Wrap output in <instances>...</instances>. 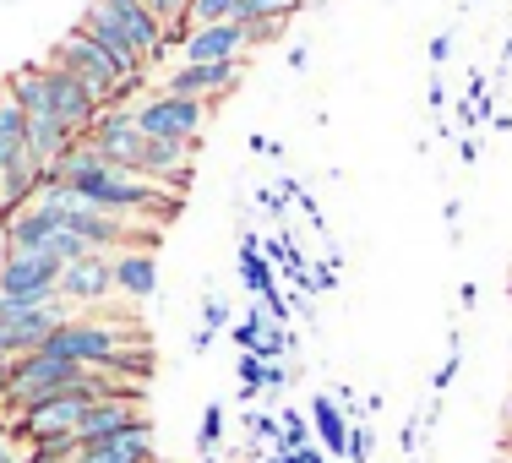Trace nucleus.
<instances>
[{
    "label": "nucleus",
    "mask_w": 512,
    "mask_h": 463,
    "mask_svg": "<svg viewBox=\"0 0 512 463\" xmlns=\"http://www.w3.org/2000/svg\"><path fill=\"white\" fill-rule=\"evenodd\" d=\"M93 371H82V365H66V360H50V355H22L6 365V376H0V404L11 409V420L17 414H28L33 404H44V398L66 393V387H82Z\"/></svg>",
    "instance_id": "nucleus-1"
},
{
    "label": "nucleus",
    "mask_w": 512,
    "mask_h": 463,
    "mask_svg": "<svg viewBox=\"0 0 512 463\" xmlns=\"http://www.w3.org/2000/svg\"><path fill=\"white\" fill-rule=\"evenodd\" d=\"M120 349H126V333H120V327L99 322V316H71L66 327H55V333L39 344V355L82 365V371H104Z\"/></svg>",
    "instance_id": "nucleus-2"
},
{
    "label": "nucleus",
    "mask_w": 512,
    "mask_h": 463,
    "mask_svg": "<svg viewBox=\"0 0 512 463\" xmlns=\"http://www.w3.org/2000/svg\"><path fill=\"white\" fill-rule=\"evenodd\" d=\"M71 322V306L66 300H6L0 295V360H22V355H39V344L55 333V327Z\"/></svg>",
    "instance_id": "nucleus-3"
},
{
    "label": "nucleus",
    "mask_w": 512,
    "mask_h": 463,
    "mask_svg": "<svg viewBox=\"0 0 512 463\" xmlns=\"http://www.w3.org/2000/svg\"><path fill=\"white\" fill-rule=\"evenodd\" d=\"M131 115H137V131L153 142H202V126H207V104L169 99V93H153V99L137 104Z\"/></svg>",
    "instance_id": "nucleus-4"
},
{
    "label": "nucleus",
    "mask_w": 512,
    "mask_h": 463,
    "mask_svg": "<svg viewBox=\"0 0 512 463\" xmlns=\"http://www.w3.org/2000/svg\"><path fill=\"white\" fill-rule=\"evenodd\" d=\"M60 267L66 262H55L50 251H6V257H0V295L44 306V300H55Z\"/></svg>",
    "instance_id": "nucleus-5"
},
{
    "label": "nucleus",
    "mask_w": 512,
    "mask_h": 463,
    "mask_svg": "<svg viewBox=\"0 0 512 463\" xmlns=\"http://www.w3.org/2000/svg\"><path fill=\"white\" fill-rule=\"evenodd\" d=\"M50 60H55V66H66L71 77H77L82 88H88V93H93V99H99L104 109L115 104V93H120V77H115V66H109V60L99 55V44H93L82 28H71L66 39H60L55 50H50Z\"/></svg>",
    "instance_id": "nucleus-6"
},
{
    "label": "nucleus",
    "mask_w": 512,
    "mask_h": 463,
    "mask_svg": "<svg viewBox=\"0 0 512 463\" xmlns=\"http://www.w3.org/2000/svg\"><path fill=\"white\" fill-rule=\"evenodd\" d=\"M82 142H88L109 169H131V175L142 169V148H148V137L137 131V115H131V109H104Z\"/></svg>",
    "instance_id": "nucleus-7"
},
{
    "label": "nucleus",
    "mask_w": 512,
    "mask_h": 463,
    "mask_svg": "<svg viewBox=\"0 0 512 463\" xmlns=\"http://www.w3.org/2000/svg\"><path fill=\"white\" fill-rule=\"evenodd\" d=\"M39 66H44V88H50V115H55L66 131L88 137V131H93V120L104 115V104L93 99V93L82 88V82L71 77L66 66H55V60H39Z\"/></svg>",
    "instance_id": "nucleus-8"
},
{
    "label": "nucleus",
    "mask_w": 512,
    "mask_h": 463,
    "mask_svg": "<svg viewBox=\"0 0 512 463\" xmlns=\"http://www.w3.org/2000/svg\"><path fill=\"white\" fill-rule=\"evenodd\" d=\"M55 235H66V213H55V207L39 202V197H33L28 207H17L11 218H0L6 251H50Z\"/></svg>",
    "instance_id": "nucleus-9"
},
{
    "label": "nucleus",
    "mask_w": 512,
    "mask_h": 463,
    "mask_svg": "<svg viewBox=\"0 0 512 463\" xmlns=\"http://www.w3.org/2000/svg\"><path fill=\"white\" fill-rule=\"evenodd\" d=\"M55 295L66 300V306H99L104 295H115V257L93 251V257H82V262H66Z\"/></svg>",
    "instance_id": "nucleus-10"
},
{
    "label": "nucleus",
    "mask_w": 512,
    "mask_h": 463,
    "mask_svg": "<svg viewBox=\"0 0 512 463\" xmlns=\"http://www.w3.org/2000/svg\"><path fill=\"white\" fill-rule=\"evenodd\" d=\"M93 6H99L104 17L115 22V28L126 33L131 44H137V50H142V60H148V66H158V60L169 55V44H164V22H158L153 11L142 6V0H93Z\"/></svg>",
    "instance_id": "nucleus-11"
},
{
    "label": "nucleus",
    "mask_w": 512,
    "mask_h": 463,
    "mask_svg": "<svg viewBox=\"0 0 512 463\" xmlns=\"http://www.w3.org/2000/svg\"><path fill=\"white\" fill-rule=\"evenodd\" d=\"M77 28L88 33L93 44H99V55L109 60V66H115V77H120V82H137V77H148V60H142V50H137V44H131L120 28H115V22L104 17L99 6H88V11H82V22H77Z\"/></svg>",
    "instance_id": "nucleus-12"
},
{
    "label": "nucleus",
    "mask_w": 512,
    "mask_h": 463,
    "mask_svg": "<svg viewBox=\"0 0 512 463\" xmlns=\"http://www.w3.org/2000/svg\"><path fill=\"white\" fill-rule=\"evenodd\" d=\"M229 88H240V60H218V66H180V71H169V82H164V93L169 99H224Z\"/></svg>",
    "instance_id": "nucleus-13"
},
{
    "label": "nucleus",
    "mask_w": 512,
    "mask_h": 463,
    "mask_svg": "<svg viewBox=\"0 0 512 463\" xmlns=\"http://www.w3.org/2000/svg\"><path fill=\"white\" fill-rule=\"evenodd\" d=\"M137 425H148V414H142L137 398H99V404H88V414H82V425H77V447L126 436V431H137Z\"/></svg>",
    "instance_id": "nucleus-14"
},
{
    "label": "nucleus",
    "mask_w": 512,
    "mask_h": 463,
    "mask_svg": "<svg viewBox=\"0 0 512 463\" xmlns=\"http://www.w3.org/2000/svg\"><path fill=\"white\" fill-rule=\"evenodd\" d=\"M246 55V28L240 22H218V28H191V39L180 44V66H218V60Z\"/></svg>",
    "instance_id": "nucleus-15"
},
{
    "label": "nucleus",
    "mask_w": 512,
    "mask_h": 463,
    "mask_svg": "<svg viewBox=\"0 0 512 463\" xmlns=\"http://www.w3.org/2000/svg\"><path fill=\"white\" fill-rule=\"evenodd\" d=\"M240 284H246L251 295H262V311L273 316V322H284V316H289L284 289H278V273H273V262L262 257V240H256V235H240Z\"/></svg>",
    "instance_id": "nucleus-16"
},
{
    "label": "nucleus",
    "mask_w": 512,
    "mask_h": 463,
    "mask_svg": "<svg viewBox=\"0 0 512 463\" xmlns=\"http://www.w3.org/2000/svg\"><path fill=\"white\" fill-rule=\"evenodd\" d=\"M77 463H158V453H153V420L137 425V431H126V436H109V442L82 447Z\"/></svg>",
    "instance_id": "nucleus-17"
},
{
    "label": "nucleus",
    "mask_w": 512,
    "mask_h": 463,
    "mask_svg": "<svg viewBox=\"0 0 512 463\" xmlns=\"http://www.w3.org/2000/svg\"><path fill=\"white\" fill-rule=\"evenodd\" d=\"M77 142L82 137H77V131H66L55 115H28V148H33V158H39V169H60Z\"/></svg>",
    "instance_id": "nucleus-18"
},
{
    "label": "nucleus",
    "mask_w": 512,
    "mask_h": 463,
    "mask_svg": "<svg viewBox=\"0 0 512 463\" xmlns=\"http://www.w3.org/2000/svg\"><path fill=\"white\" fill-rule=\"evenodd\" d=\"M115 289L131 300H148L158 289V251H120L115 257Z\"/></svg>",
    "instance_id": "nucleus-19"
},
{
    "label": "nucleus",
    "mask_w": 512,
    "mask_h": 463,
    "mask_svg": "<svg viewBox=\"0 0 512 463\" xmlns=\"http://www.w3.org/2000/svg\"><path fill=\"white\" fill-rule=\"evenodd\" d=\"M0 88L11 93V104L22 109V115H50V88H44V66L33 60V66H17Z\"/></svg>",
    "instance_id": "nucleus-20"
},
{
    "label": "nucleus",
    "mask_w": 512,
    "mask_h": 463,
    "mask_svg": "<svg viewBox=\"0 0 512 463\" xmlns=\"http://www.w3.org/2000/svg\"><path fill=\"white\" fill-rule=\"evenodd\" d=\"M28 115H22L17 104H11V93L0 88V169L17 164V158H28Z\"/></svg>",
    "instance_id": "nucleus-21"
},
{
    "label": "nucleus",
    "mask_w": 512,
    "mask_h": 463,
    "mask_svg": "<svg viewBox=\"0 0 512 463\" xmlns=\"http://www.w3.org/2000/svg\"><path fill=\"white\" fill-rule=\"evenodd\" d=\"M311 431L322 436V447H327L333 458L349 453V420H344V409H338V398L322 393V398L311 404Z\"/></svg>",
    "instance_id": "nucleus-22"
},
{
    "label": "nucleus",
    "mask_w": 512,
    "mask_h": 463,
    "mask_svg": "<svg viewBox=\"0 0 512 463\" xmlns=\"http://www.w3.org/2000/svg\"><path fill=\"white\" fill-rule=\"evenodd\" d=\"M262 387H284V365H262L256 355H240V398L256 404Z\"/></svg>",
    "instance_id": "nucleus-23"
},
{
    "label": "nucleus",
    "mask_w": 512,
    "mask_h": 463,
    "mask_svg": "<svg viewBox=\"0 0 512 463\" xmlns=\"http://www.w3.org/2000/svg\"><path fill=\"white\" fill-rule=\"evenodd\" d=\"M311 447V420H300V409L278 414V453H306Z\"/></svg>",
    "instance_id": "nucleus-24"
},
{
    "label": "nucleus",
    "mask_w": 512,
    "mask_h": 463,
    "mask_svg": "<svg viewBox=\"0 0 512 463\" xmlns=\"http://www.w3.org/2000/svg\"><path fill=\"white\" fill-rule=\"evenodd\" d=\"M300 11V0H240V11H235V22H267V17H278V22H289Z\"/></svg>",
    "instance_id": "nucleus-25"
},
{
    "label": "nucleus",
    "mask_w": 512,
    "mask_h": 463,
    "mask_svg": "<svg viewBox=\"0 0 512 463\" xmlns=\"http://www.w3.org/2000/svg\"><path fill=\"white\" fill-rule=\"evenodd\" d=\"M240 0H197L191 6V28H218V22H235Z\"/></svg>",
    "instance_id": "nucleus-26"
},
{
    "label": "nucleus",
    "mask_w": 512,
    "mask_h": 463,
    "mask_svg": "<svg viewBox=\"0 0 512 463\" xmlns=\"http://www.w3.org/2000/svg\"><path fill=\"white\" fill-rule=\"evenodd\" d=\"M284 355H289V327L273 322V327L262 333V344H256V360H262V365H278Z\"/></svg>",
    "instance_id": "nucleus-27"
},
{
    "label": "nucleus",
    "mask_w": 512,
    "mask_h": 463,
    "mask_svg": "<svg viewBox=\"0 0 512 463\" xmlns=\"http://www.w3.org/2000/svg\"><path fill=\"white\" fill-rule=\"evenodd\" d=\"M218 442H224V409H218V404H207V409H202V431H197V447H202L207 458H213V453H218Z\"/></svg>",
    "instance_id": "nucleus-28"
},
{
    "label": "nucleus",
    "mask_w": 512,
    "mask_h": 463,
    "mask_svg": "<svg viewBox=\"0 0 512 463\" xmlns=\"http://www.w3.org/2000/svg\"><path fill=\"white\" fill-rule=\"evenodd\" d=\"M142 6H148L164 28H175V22H191V6H197V0H142Z\"/></svg>",
    "instance_id": "nucleus-29"
},
{
    "label": "nucleus",
    "mask_w": 512,
    "mask_h": 463,
    "mask_svg": "<svg viewBox=\"0 0 512 463\" xmlns=\"http://www.w3.org/2000/svg\"><path fill=\"white\" fill-rule=\"evenodd\" d=\"M240 28H246V50H251V44L278 39V33H284V22H278V17H267V22H240Z\"/></svg>",
    "instance_id": "nucleus-30"
},
{
    "label": "nucleus",
    "mask_w": 512,
    "mask_h": 463,
    "mask_svg": "<svg viewBox=\"0 0 512 463\" xmlns=\"http://www.w3.org/2000/svg\"><path fill=\"white\" fill-rule=\"evenodd\" d=\"M202 327H207V333L229 327V306H224V300H207V306H202Z\"/></svg>",
    "instance_id": "nucleus-31"
},
{
    "label": "nucleus",
    "mask_w": 512,
    "mask_h": 463,
    "mask_svg": "<svg viewBox=\"0 0 512 463\" xmlns=\"http://www.w3.org/2000/svg\"><path fill=\"white\" fill-rule=\"evenodd\" d=\"M365 458H371V431L355 425V431H349V463H365Z\"/></svg>",
    "instance_id": "nucleus-32"
},
{
    "label": "nucleus",
    "mask_w": 512,
    "mask_h": 463,
    "mask_svg": "<svg viewBox=\"0 0 512 463\" xmlns=\"http://www.w3.org/2000/svg\"><path fill=\"white\" fill-rule=\"evenodd\" d=\"M458 338H453V355H447V365H442V371H436V393H447V387H453V376H458Z\"/></svg>",
    "instance_id": "nucleus-33"
},
{
    "label": "nucleus",
    "mask_w": 512,
    "mask_h": 463,
    "mask_svg": "<svg viewBox=\"0 0 512 463\" xmlns=\"http://www.w3.org/2000/svg\"><path fill=\"white\" fill-rule=\"evenodd\" d=\"M311 284H316V289H333V284H338V257H327L322 267H316V273H311Z\"/></svg>",
    "instance_id": "nucleus-34"
},
{
    "label": "nucleus",
    "mask_w": 512,
    "mask_h": 463,
    "mask_svg": "<svg viewBox=\"0 0 512 463\" xmlns=\"http://www.w3.org/2000/svg\"><path fill=\"white\" fill-rule=\"evenodd\" d=\"M251 436H273L278 442V414H251Z\"/></svg>",
    "instance_id": "nucleus-35"
},
{
    "label": "nucleus",
    "mask_w": 512,
    "mask_h": 463,
    "mask_svg": "<svg viewBox=\"0 0 512 463\" xmlns=\"http://www.w3.org/2000/svg\"><path fill=\"white\" fill-rule=\"evenodd\" d=\"M447 55H453V39H447V33H442V39H431V66H442Z\"/></svg>",
    "instance_id": "nucleus-36"
},
{
    "label": "nucleus",
    "mask_w": 512,
    "mask_h": 463,
    "mask_svg": "<svg viewBox=\"0 0 512 463\" xmlns=\"http://www.w3.org/2000/svg\"><path fill=\"white\" fill-rule=\"evenodd\" d=\"M289 66H295V71H306V66H311V55H306V44H295V50H289Z\"/></svg>",
    "instance_id": "nucleus-37"
},
{
    "label": "nucleus",
    "mask_w": 512,
    "mask_h": 463,
    "mask_svg": "<svg viewBox=\"0 0 512 463\" xmlns=\"http://www.w3.org/2000/svg\"><path fill=\"white\" fill-rule=\"evenodd\" d=\"M458 153H463V158H469V164H474V158H480V137H463V142H458Z\"/></svg>",
    "instance_id": "nucleus-38"
},
{
    "label": "nucleus",
    "mask_w": 512,
    "mask_h": 463,
    "mask_svg": "<svg viewBox=\"0 0 512 463\" xmlns=\"http://www.w3.org/2000/svg\"><path fill=\"white\" fill-rule=\"evenodd\" d=\"M0 463H17V458H11V436H6V425H0Z\"/></svg>",
    "instance_id": "nucleus-39"
},
{
    "label": "nucleus",
    "mask_w": 512,
    "mask_h": 463,
    "mask_svg": "<svg viewBox=\"0 0 512 463\" xmlns=\"http://www.w3.org/2000/svg\"><path fill=\"white\" fill-rule=\"evenodd\" d=\"M295 463H327V458L316 453V447H306V453H295Z\"/></svg>",
    "instance_id": "nucleus-40"
},
{
    "label": "nucleus",
    "mask_w": 512,
    "mask_h": 463,
    "mask_svg": "<svg viewBox=\"0 0 512 463\" xmlns=\"http://www.w3.org/2000/svg\"><path fill=\"white\" fill-rule=\"evenodd\" d=\"M267 463H295V453H273V458H267Z\"/></svg>",
    "instance_id": "nucleus-41"
},
{
    "label": "nucleus",
    "mask_w": 512,
    "mask_h": 463,
    "mask_svg": "<svg viewBox=\"0 0 512 463\" xmlns=\"http://www.w3.org/2000/svg\"><path fill=\"white\" fill-rule=\"evenodd\" d=\"M502 66H512V39L502 44Z\"/></svg>",
    "instance_id": "nucleus-42"
},
{
    "label": "nucleus",
    "mask_w": 512,
    "mask_h": 463,
    "mask_svg": "<svg viewBox=\"0 0 512 463\" xmlns=\"http://www.w3.org/2000/svg\"><path fill=\"white\" fill-rule=\"evenodd\" d=\"M502 420H507V431H512V398H507V409H502Z\"/></svg>",
    "instance_id": "nucleus-43"
}]
</instances>
